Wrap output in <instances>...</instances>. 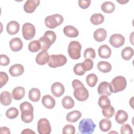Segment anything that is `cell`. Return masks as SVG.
<instances>
[{"instance_id":"1","label":"cell","mask_w":134,"mask_h":134,"mask_svg":"<svg viewBox=\"0 0 134 134\" xmlns=\"http://www.w3.org/2000/svg\"><path fill=\"white\" fill-rule=\"evenodd\" d=\"M72 85L74 89V96L77 100L84 102L87 99L89 93L82 82L75 79L72 81Z\"/></svg>"},{"instance_id":"2","label":"cell","mask_w":134,"mask_h":134,"mask_svg":"<svg viewBox=\"0 0 134 134\" xmlns=\"http://www.w3.org/2000/svg\"><path fill=\"white\" fill-rule=\"evenodd\" d=\"M21 112V119L25 123H30L34 119V107L28 102H24L19 106Z\"/></svg>"},{"instance_id":"3","label":"cell","mask_w":134,"mask_h":134,"mask_svg":"<svg viewBox=\"0 0 134 134\" xmlns=\"http://www.w3.org/2000/svg\"><path fill=\"white\" fill-rule=\"evenodd\" d=\"M57 38L55 32L52 30L46 31L43 37H40L38 40L41 44V50H47L50 46L54 43Z\"/></svg>"},{"instance_id":"4","label":"cell","mask_w":134,"mask_h":134,"mask_svg":"<svg viewBox=\"0 0 134 134\" xmlns=\"http://www.w3.org/2000/svg\"><path fill=\"white\" fill-rule=\"evenodd\" d=\"M109 86L111 93L122 91L127 86L126 79L122 76H117L112 80L109 83Z\"/></svg>"},{"instance_id":"5","label":"cell","mask_w":134,"mask_h":134,"mask_svg":"<svg viewBox=\"0 0 134 134\" xmlns=\"http://www.w3.org/2000/svg\"><path fill=\"white\" fill-rule=\"evenodd\" d=\"M96 125L91 118H83L79 122V131L82 134H91L94 131Z\"/></svg>"},{"instance_id":"6","label":"cell","mask_w":134,"mask_h":134,"mask_svg":"<svg viewBox=\"0 0 134 134\" xmlns=\"http://www.w3.org/2000/svg\"><path fill=\"white\" fill-rule=\"evenodd\" d=\"M63 16L59 14H55L46 17L44 19L46 26L50 29H54L61 25L63 22Z\"/></svg>"},{"instance_id":"7","label":"cell","mask_w":134,"mask_h":134,"mask_svg":"<svg viewBox=\"0 0 134 134\" xmlns=\"http://www.w3.org/2000/svg\"><path fill=\"white\" fill-rule=\"evenodd\" d=\"M82 46L77 41H71L68 47V52L69 57L73 60H77L81 57Z\"/></svg>"},{"instance_id":"8","label":"cell","mask_w":134,"mask_h":134,"mask_svg":"<svg viewBox=\"0 0 134 134\" xmlns=\"http://www.w3.org/2000/svg\"><path fill=\"white\" fill-rule=\"evenodd\" d=\"M67 62V58L63 54H52L50 56L48 65L52 68L63 66Z\"/></svg>"},{"instance_id":"9","label":"cell","mask_w":134,"mask_h":134,"mask_svg":"<svg viewBox=\"0 0 134 134\" xmlns=\"http://www.w3.org/2000/svg\"><path fill=\"white\" fill-rule=\"evenodd\" d=\"M22 34L24 38L26 40H31L35 36V27L31 23H25L22 27Z\"/></svg>"},{"instance_id":"10","label":"cell","mask_w":134,"mask_h":134,"mask_svg":"<svg viewBox=\"0 0 134 134\" xmlns=\"http://www.w3.org/2000/svg\"><path fill=\"white\" fill-rule=\"evenodd\" d=\"M37 130L40 134H49L51 132V127L49 120L46 118H41L37 124Z\"/></svg>"},{"instance_id":"11","label":"cell","mask_w":134,"mask_h":134,"mask_svg":"<svg viewBox=\"0 0 134 134\" xmlns=\"http://www.w3.org/2000/svg\"><path fill=\"white\" fill-rule=\"evenodd\" d=\"M125 38L121 34H115L112 35L109 38V43L114 47L116 48H120L125 43Z\"/></svg>"},{"instance_id":"12","label":"cell","mask_w":134,"mask_h":134,"mask_svg":"<svg viewBox=\"0 0 134 134\" xmlns=\"http://www.w3.org/2000/svg\"><path fill=\"white\" fill-rule=\"evenodd\" d=\"M39 0H27L24 5V10L27 13H32L40 4Z\"/></svg>"},{"instance_id":"13","label":"cell","mask_w":134,"mask_h":134,"mask_svg":"<svg viewBox=\"0 0 134 134\" xmlns=\"http://www.w3.org/2000/svg\"><path fill=\"white\" fill-rule=\"evenodd\" d=\"M51 91L53 96L59 97L64 94L65 89L62 83L60 82H55L52 84L51 87Z\"/></svg>"},{"instance_id":"14","label":"cell","mask_w":134,"mask_h":134,"mask_svg":"<svg viewBox=\"0 0 134 134\" xmlns=\"http://www.w3.org/2000/svg\"><path fill=\"white\" fill-rule=\"evenodd\" d=\"M97 92L100 95H106L107 96H110L111 92L110 89L109 83L106 81L101 82L98 86Z\"/></svg>"},{"instance_id":"15","label":"cell","mask_w":134,"mask_h":134,"mask_svg":"<svg viewBox=\"0 0 134 134\" xmlns=\"http://www.w3.org/2000/svg\"><path fill=\"white\" fill-rule=\"evenodd\" d=\"M50 55L47 50H42L39 52L36 57V62L39 65H44L48 63Z\"/></svg>"},{"instance_id":"16","label":"cell","mask_w":134,"mask_h":134,"mask_svg":"<svg viewBox=\"0 0 134 134\" xmlns=\"http://www.w3.org/2000/svg\"><path fill=\"white\" fill-rule=\"evenodd\" d=\"M9 44L10 49L14 52L20 51L23 47V41L19 38L18 37L12 39L10 40Z\"/></svg>"},{"instance_id":"17","label":"cell","mask_w":134,"mask_h":134,"mask_svg":"<svg viewBox=\"0 0 134 134\" xmlns=\"http://www.w3.org/2000/svg\"><path fill=\"white\" fill-rule=\"evenodd\" d=\"M24 72V68L20 64H15L12 65L9 69V73L14 77L21 75Z\"/></svg>"},{"instance_id":"18","label":"cell","mask_w":134,"mask_h":134,"mask_svg":"<svg viewBox=\"0 0 134 134\" xmlns=\"http://www.w3.org/2000/svg\"><path fill=\"white\" fill-rule=\"evenodd\" d=\"M20 26L19 23L15 20L9 21L6 26V30L8 34L14 35L17 34L19 30Z\"/></svg>"},{"instance_id":"19","label":"cell","mask_w":134,"mask_h":134,"mask_svg":"<svg viewBox=\"0 0 134 134\" xmlns=\"http://www.w3.org/2000/svg\"><path fill=\"white\" fill-rule=\"evenodd\" d=\"M42 104L47 109H52L55 105L54 98L50 95H45L42 98Z\"/></svg>"},{"instance_id":"20","label":"cell","mask_w":134,"mask_h":134,"mask_svg":"<svg viewBox=\"0 0 134 134\" xmlns=\"http://www.w3.org/2000/svg\"><path fill=\"white\" fill-rule=\"evenodd\" d=\"M98 53L99 57L103 59L109 58L111 54V49L107 44H103L98 49Z\"/></svg>"},{"instance_id":"21","label":"cell","mask_w":134,"mask_h":134,"mask_svg":"<svg viewBox=\"0 0 134 134\" xmlns=\"http://www.w3.org/2000/svg\"><path fill=\"white\" fill-rule=\"evenodd\" d=\"M94 39L97 42H102L105 40L107 37L106 30L102 28H99L96 29L93 34Z\"/></svg>"},{"instance_id":"22","label":"cell","mask_w":134,"mask_h":134,"mask_svg":"<svg viewBox=\"0 0 134 134\" xmlns=\"http://www.w3.org/2000/svg\"><path fill=\"white\" fill-rule=\"evenodd\" d=\"M64 34L70 38H75L79 36L78 30L72 26H66L63 28Z\"/></svg>"},{"instance_id":"23","label":"cell","mask_w":134,"mask_h":134,"mask_svg":"<svg viewBox=\"0 0 134 134\" xmlns=\"http://www.w3.org/2000/svg\"><path fill=\"white\" fill-rule=\"evenodd\" d=\"M25 94V88L21 86H17L14 88L12 91V95L13 98L17 100L22 99Z\"/></svg>"},{"instance_id":"24","label":"cell","mask_w":134,"mask_h":134,"mask_svg":"<svg viewBox=\"0 0 134 134\" xmlns=\"http://www.w3.org/2000/svg\"><path fill=\"white\" fill-rule=\"evenodd\" d=\"M12 95L7 91H4L1 93L0 100L1 104L4 106L9 105L12 101Z\"/></svg>"},{"instance_id":"25","label":"cell","mask_w":134,"mask_h":134,"mask_svg":"<svg viewBox=\"0 0 134 134\" xmlns=\"http://www.w3.org/2000/svg\"><path fill=\"white\" fill-rule=\"evenodd\" d=\"M128 115L124 110H119L115 115V120L119 124H124L128 119Z\"/></svg>"},{"instance_id":"26","label":"cell","mask_w":134,"mask_h":134,"mask_svg":"<svg viewBox=\"0 0 134 134\" xmlns=\"http://www.w3.org/2000/svg\"><path fill=\"white\" fill-rule=\"evenodd\" d=\"M82 116V113L79 110H73L69 112L66 116V119L70 122H76Z\"/></svg>"},{"instance_id":"27","label":"cell","mask_w":134,"mask_h":134,"mask_svg":"<svg viewBox=\"0 0 134 134\" xmlns=\"http://www.w3.org/2000/svg\"><path fill=\"white\" fill-rule=\"evenodd\" d=\"M41 96L40 90L37 88H31L28 93V97L30 100L34 102H37L39 100Z\"/></svg>"},{"instance_id":"28","label":"cell","mask_w":134,"mask_h":134,"mask_svg":"<svg viewBox=\"0 0 134 134\" xmlns=\"http://www.w3.org/2000/svg\"><path fill=\"white\" fill-rule=\"evenodd\" d=\"M102 10L107 14L112 13L115 9V4L109 1H106L104 3L101 5Z\"/></svg>"},{"instance_id":"29","label":"cell","mask_w":134,"mask_h":134,"mask_svg":"<svg viewBox=\"0 0 134 134\" xmlns=\"http://www.w3.org/2000/svg\"><path fill=\"white\" fill-rule=\"evenodd\" d=\"M97 68L99 71L103 73L109 72L111 70V65L106 61H100L97 64Z\"/></svg>"},{"instance_id":"30","label":"cell","mask_w":134,"mask_h":134,"mask_svg":"<svg viewBox=\"0 0 134 134\" xmlns=\"http://www.w3.org/2000/svg\"><path fill=\"white\" fill-rule=\"evenodd\" d=\"M99 127L102 131L107 132L109 131L111 127V121L108 118L103 119L99 121Z\"/></svg>"},{"instance_id":"31","label":"cell","mask_w":134,"mask_h":134,"mask_svg":"<svg viewBox=\"0 0 134 134\" xmlns=\"http://www.w3.org/2000/svg\"><path fill=\"white\" fill-rule=\"evenodd\" d=\"M91 23L94 25H98L102 24L104 21V17L100 13L93 14L90 18Z\"/></svg>"},{"instance_id":"32","label":"cell","mask_w":134,"mask_h":134,"mask_svg":"<svg viewBox=\"0 0 134 134\" xmlns=\"http://www.w3.org/2000/svg\"><path fill=\"white\" fill-rule=\"evenodd\" d=\"M133 50L130 47H127L122 49L121 54L122 58L125 60H129L133 55Z\"/></svg>"},{"instance_id":"33","label":"cell","mask_w":134,"mask_h":134,"mask_svg":"<svg viewBox=\"0 0 134 134\" xmlns=\"http://www.w3.org/2000/svg\"><path fill=\"white\" fill-rule=\"evenodd\" d=\"M62 105L64 108L70 109L74 106V102L71 96H65L62 100Z\"/></svg>"},{"instance_id":"34","label":"cell","mask_w":134,"mask_h":134,"mask_svg":"<svg viewBox=\"0 0 134 134\" xmlns=\"http://www.w3.org/2000/svg\"><path fill=\"white\" fill-rule=\"evenodd\" d=\"M86 81L90 87H93L96 85L98 81V77L95 74L91 73L87 75L86 77Z\"/></svg>"},{"instance_id":"35","label":"cell","mask_w":134,"mask_h":134,"mask_svg":"<svg viewBox=\"0 0 134 134\" xmlns=\"http://www.w3.org/2000/svg\"><path fill=\"white\" fill-rule=\"evenodd\" d=\"M98 104L102 109L107 108L110 105V101L106 95H102L98 99Z\"/></svg>"},{"instance_id":"36","label":"cell","mask_w":134,"mask_h":134,"mask_svg":"<svg viewBox=\"0 0 134 134\" xmlns=\"http://www.w3.org/2000/svg\"><path fill=\"white\" fill-rule=\"evenodd\" d=\"M28 50L31 52H37L41 50V44L39 40H34L28 44Z\"/></svg>"},{"instance_id":"37","label":"cell","mask_w":134,"mask_h":134,"mask_svg":"<svg viewBox=\"0 0 134 134\" xmlns=\"http://www.w3.org/2000/svg\"><path fill=\"white\" fill-rule=\"evenodd\" d=\"M19 114L18 109L15 107H10L6 111V117L10 119L16 118Z\"/></svg>"},{"instance_id":"38","label":"cell","mask_w":134,"mask_h":134,"mask_svg":"<svg viewBox=\"0 0 134 134\" xmlns=\"http://www.w3.org/2000/svg\"><path fill=\"white\" fill-rule=\"evenodd\" d=\"M93 61L91 59H85V60L82 63H81L82 69L85 72L92 70L93 68Z\"/></svg>"},{"instance_id":"39","label":"cell","mask_w":134,"mask_h":134,"mask_svg":"<svg viewBox=\"0 0 134 134\" xmlns=\"http://www.w3.org/2000/svg\"><path fill=\"white\" fill-rule=\"evenodd\" d=\"M115 109L114 108L110 105L109 107L102 109V114L104 117L107 118H109L112 117L115 114Z\"/></svg>"},{"instance_id":"40","label":"cell","mask_w":134,"mask_h":134,"mask_svg":"<svg viewBox=\"0 0 134 134\" xmlns=\"http://www.w3.org/2000/svg\"><path fill=\"white\" fill-rule=\"evenodd\" d=\"M84 57L85 59H95L96 57L95 50L92 48L86 49L84 52Z\"/></svg>"},{"instance_id":"41","label":"cell","mask_w":134,"mask_h":134,"mask_svg":"<svg viewBox=\"0 0 134 134\" xmlns=\"http://www.w3.org/2000/svg\"><path fill=\"white\" fill-rule=\"evenodd\" d=\"M75 132V127L73 125L71 124L65 125L62 130V133L63 134H74Z\"/></svg>"},{"instance_id":"42","label":"cell","mask_w":134,"mask_h":134,"mask_svg":"<svg viewBox=\"0 0 134 134\" xmlns=\"http://www.w3.org/2000/svg\"><path fill=\"white\" fill-rule=\"evenodd\" d=\"M120 133L122 134H132L133 133L132 129L128 124H124L120 128Z\"/></svg>"},{"instance_id":"43","label":"cell","mask_w":134,"mask_h":134,"mask_svg":"<svg viewBox=\"0 0 134 134\" xmlns=\"http://www.w3.org/2000/svg\"><path fill=\"white\" fill-rule=\"evenodd\" d=\"M73 71L76 75L79 76H82L84 75L86 72L82 69L81 63H77L74 65L73 68Z\"/></svg>"},{"instance_id":"44","label":"cell","mask_w":134,"mask_h":134,"mask_svg":"<svg viewBox=\"0 0 134 134\" xmlns=\"http://www.w3.org/2000/svg\"><path fill=\"white\" fill-rule=\"evenodd\" d=\"M8 81V76L6 73L4 72H0V88L5 85Z\"/></svg>"},{"instance_id":"45","label":"cell","mask_w":134,"mask_h":134,"mask_svg":"<svg viewBox=\"0 0 134 134\" xmlns=\"http://www.w3.org/2000/svg\"><path fill=\"white\" fill-rule=\"evenodd\" d=\"M10 59L8 56L5 54H1L0 64L2 66H7L9 64Z\"/></svg>"},{"instance_id":"46","label":"cell","mask_w":134,"mask_h":134,"mask_svg":"<svg viewBox=\"0 0 134 134\" xmlns=\"http://www.w3.org/2000/svg\"><path fill=\"white\" fill-rule=\"evenodd\" d=\"M91 3V1H81L80 0L78 1L79 6L82 9L87 8L90 6Z\"/></svg>"},{"instance_id":"47","label":"cell","mask_w":134,"mask_h":134,"mask_svg":"<svg viewBox=\"0 0 134 134\" xmlns=\"http://www.w3.org/2000/svg\"><path fill=\"white\" fill-rule=\"evenodd\" d=\"M1 133L4 134V133H6V134H10V130L8 128L6 127H2L1 129Z\"/></svg>"},{"instance_id":"48","label":"cell","mask_w":134,"mask_h":134,"mask_svg":"<svg viewBox=\"0 0 134 134\" xmlns=\"http://www.w3.org/2000/svg\"><path fill=\"white\" fill-rule=\"evenodd\" d=\"M21 133H23H23H27V134L34 133V134H35L36 133L30 129H25L21 132Z\"/></svg>"},{"instance_id":"49","label":"cell","mask_w":134,"mask_h":134,"mask_svg":"<svg viewBox=\"0 0 134 134\" xmlns=\"http://www.w3.org/2000/svg\"><path fill=\"white\" fill-rule=\"evenodd\" d=\"M117 2H118L119 3L121 4H125V3H127V2H129V1H117Z\"/></svg>"}]
</instances>
